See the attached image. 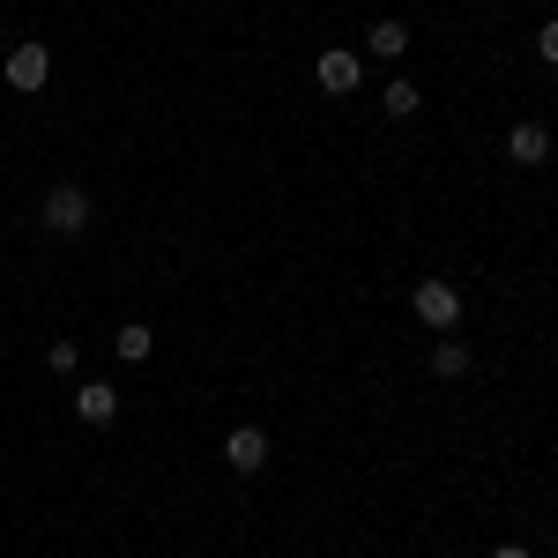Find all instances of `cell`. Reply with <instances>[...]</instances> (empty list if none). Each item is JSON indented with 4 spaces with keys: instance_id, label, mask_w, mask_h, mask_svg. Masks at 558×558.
Listing matches in <instances>:
<instances>
[{
    "instance_id": "cell-13",
    "label": "cell",
    "mask_w": 558,
    "mask_h": 558,
    "mask_svg": "<svg viewBox=\"0 0 558 558\" xmlns=\"http://www.w3.org/2000/svg\"><path fill=\"white\" fill-rule=\"evenodd\" d=\"M536 60H544V68H558V23H544V31H536Z\"/></svg>"
},
{
    "instance_id": "cell-6",
    "label": "cell",
    "mask_w": 558,
    "mask_h": 558,
    "mask_svg": "<svg viewBox=\"0 0 558 558\" xmlns=\"http://www.w3.org/2000/svg\"><path fill=\"white\" fill-rule=\"evenodd\" d=\"M75 417H83V425H120V387L83 380L75 387Z\"/></svg>"
},
{
    "instance_id": "cell-4",
    "label": "cell",
    "mask_w": 558,
    "mask_h": 558,
    "mask_svg": "<svg viewBox=\"0 0 558 558\" xmlns=\"http://www.w3.org/2000/svg\"><path fill=\"white\" fill-rule=\"evenodd\" d=\"M8 89H45L52 83V45H38V38H23V45H8Z\"/></svg>"
},
{
    "instance_id": "cell-2",
    "label": "cell",
    "mask_w": 558,
    "mask_h": 558,
    "mask_svg": "<svg viewBox=\"0 0 558 558\" xmlns=\"http://www.w3.org/2000/svg\"><path fill=\"white\" fill-rule=\"evenodd\" d=\"M410 305H417V320H425L432 336H454V320H462V291L439 283V276H425V283L410 291Z\"/></svg>"
},
{
    "instance_id": "cell-8",
    "label": "cell",
    "mask_w": 558,
    "mask_h": 558,
    "mask_svg": "<svg viewBox=\"0 0 558 558\" xmlns=\"http://www.w3.org/2000/svg\"><path fill=\"white\" fill-rule=\"evenodd\" d=\"M365 52H373V60H402V52H410V23H402V15H380V23L365 31Z\"/></svg>"
},
{
    "instance_id": "cell-1",
    "label": "cell",
    "mask_w": 558,
    "mask_h": 558,
    "mask_svg": "<svg viewBox=\"0 0 558 558\" xmlns=\"http://www.w3.org/2000/svg\"><path fill=\"white\" fill-rule=\"evenodd\" d=\"M38 216H45V231H52V239H83L89 216H97V202H89L75 179H60V186L45 194V209H38Z\"/></svg>"
},
{
    "instance_id": "cell-3",
    "label": "cell",
    "mask_w": 558,
    "mask_h": 558,
    "mask_svg": "<svg viewBox=\"0 0 558 558\" xmlns=\"http://www.w3.org/2000/svg\"><path fill=\"white\" fill-rule=\"evenodd\" d=\"M313 83L328 89V97H350V89H365V52H350V45H328V52L313 60Z\"/></svg>"
},
{
    "instance_id": "cell-14",
    "label": "cell",
    "mask_w": 558,
    "mask_h": 558,
    "mask_svg": "<svg viewBox=\"0 0 558 558\" xmlns=\"http://www.w3.org/2000/svg\"><path fill=\"white\" fill-rule=\"evenodd\" d=\"M492 558H529V551H521V544H499V551H492Z\"/></svg>"
},
{
    "instance_id": "cell-15",
    "label": "cell",
    "mask_w": 558,
    "mask_h": 558,
    "mask_svg": "<svg viewBox=\"0 0 558 558\" xmlns=\"http://www.w3.org/2000/svg\"><path fill=\"white\" fill-rule=\"evenodd\" d=\"M529 8H544V0H529Z\"/></svg>"
},
{
    "instance_id": "cell-7",
    "label": "cell",
    "mask_w": 558,
    "mask_h": 558,
    "mask_svg": "<svg viewBox=\"0 0 558 558\" xmlns=\"http://www.w3.org/2000/svg\"><path fill=\"white\" fill-rule=\"evenodd\" d=\"M507 157H514V165H544V157H551V128H544V120H521V128L507 134Z\"/></svg>"
},
{
    "instance_id": "cell-12",
    "label": "cell",
    "mask_w": 558,
    "mask_h": 558,
    "mask_svg": "<svg viewBox=\"0 0 558 558\" xmlns=\"http://www.w3.org/2000/svg\"><path fill=\"white\" fill-rule=\"evenodd\" d=\"M45 373H60V380L83 373V350H75V343H45Z\"/></svg>"
},
{
    "instance_id": "cell-5",
    "label": "cell",
    "mask_w": 558,
    "mask_h": 558,
    "mask_svg": "<svg viewBox=\"0 0 558 558\" xmlns=\"http://www.w3.org/2000/svg\"><path fill=\"white\" fill-rule=\"evenodd\" d=\"M223 462H231L239 476L268 470V432H260V425H231V432H223Z\"/></svg>"
},
{
    "instance_id": "cell-9",
    "label": "cell",
    "mask_w": 558,
    "mask_h": 558,
    "mask_svg": "<svg viewBox=\"0 0 558 558\" xmlns=\"http://www.w3.org/2000/svg\"><path fill=\"white\" fill-rule=\"evenodd\" d=\"M432 373H439V380H462V373H470V343L439 336V343H432Z\"/></svg>"
},
{
    "instance_id": "cell-10",
    "label": "cell",
    "mask_w": 558,
    "mask_h": 558,
    "mask_svg": "<svg viewBox=\"0 0 558 558\" xmlns=\"http://www.w3.org/2000/svg\"><path fill=\"white\" fill-rule=\"evenodd\" d=\"M112 350H120V365H142V357H149V350H157V336H149V328H142V320H128V328H120V336H112Z\"/></svg>"
},
{
    "instance_id": "cell-11",
    "label": "cell",
    "mask_w": 558,
    "mask_h": 558,
    "mask_svg": "<svg viewBox=\"0 0 558 558\" xmlns=\"http://www.w3.org/2000/svg\"><path fill=\"white\" fill-rule=\"evenodd\" d=\"M417 105H425V97H417V83H402V75H395V83H387V97H380L387 120H417Z\"/></svg>"
}]
</instances>
